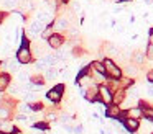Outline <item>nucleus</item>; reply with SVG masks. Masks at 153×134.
<instances>
[{
  "label": "nucleus",
  "instance_id": "nucleus-1",
  "mask_svg": "<svg viewBox=\"0 0 153 134\" xmlns=\"http://www.w3.org/2000/svg\"><path fill=\"white\" fill-rule=\"evenodd\" d=\"M102 62H104V65H105V74H107V77L115 78V80H120V78H122V70H120V67L112 61V59L105 57Z\"/></svg>",
  "mask_w": 153,
  "mask_h": 134
},
{
  "label": "nucleus",
  "instance_id": "nucleus-2",
  "mask_svg": "<svg viewBox=\"0 0 153 134\" xmlns=\"http://www.w3.org/2000/svg\"><path fill=\"white\" fill-rule=\"evenodd\" d=\"M97 101H100L102 105H110L114 101V90L109 87V85H99V98Z\"/></svg>",
  "mask_w": 153,
  "mask_h": 134
},
{
  "label": "nucleus",
  "instance_id": "nucleus-3",
  "mask_svg": "<svg viewBox=\"0 0 153 134\" xmlns=\"http://www.w3.org/2000/svg\"><path fill=\"white\" fill-rule=\"evenodd\" d=\"M17 61L20 62V64H30L31 61H33V54H31V49L30 46H20V48L17 49Z\"/></svg>",
  "mask_w": 153,
  "mask_h": 134
},
{
  "label": "nucleus",
  "instance_id": "nucleus-4",
  "mask_svg": "<svg viewBox=\"0 0 153 134\" xmlns=\"http://www.w3.org/2000/svg\"><path fill=\"white\" fill-rule=\"evenodd\" d=\"M63 93H64V85L59 83V85H56V87H53L51 90H48L46 98L51 103H59L61 98H63Z\"/></svg>",
  "mask_w": 153,
  "mask_h": 134
},
{
  "label": "nucleus",
  "instance_id": "nucleus-5",
  "mask_svg": "<svg viewBox=\"0 0 153 134\" xmlns=\"http://www.w3.org/2000/svg\"><path fill=\"white\" fill-rule=\"evenodd\" d=\"M122 114H123L122 108H120L119 105H115V103H110L109 106L105 108V116L109 118V119H120Z\"/></svg>",
  "mask_w": 153,
  "mask_h": 134
},
{
  "label": "nucleus",
  "instance_id": "nucleus-6",
  "mask_svg": "<svg viewBox=\"0 0 153 134\" xmlns=\"http://www.w3.org/2000/svg\"><path fill=\"white\" fill-rule=\"evenodd\" d=\"M122 124H123V127L132 134H135L140 127V121L133 119V118H122Z\"/></svg>",
  "mask_w": 153,
  "mask_h": 134
},
{
  "label": "nucleus",
  "instance_id": "nucleus-7",
  "mask_svg": "<svg viewBox=\"0 0 153 134\" xmlns=\"http://www.w3.org/2000/svg\"><path fill=\"white\" fill-rule=\"evenodd\" d=\"M84 98H86L87 101H91V103H94V101H97V98H99V87H96V85H91V87L86 88V93H84Z\"/></svg>",
  "mask_w": 153,
  "mask_h": 134
},
{
  "label": "nucleus",
  "instance_id": "nucleus-8",
  "mask_svg": "<svg viewBox=\"0 0 153 134\" xmlns=\"http://www.w3.org/2000/svg\"><path fill=\"white\" fill-rule=\"evenodd\" d=\"M142 116H143V113H142V108L140 106L128 108V110L123 111V114H122V118H133V119H140ZM122 118H120V119H122Z\"/></svg>",
  "mask_w": 153,
  "mask_h": 134
},
{
  "label": "nucleus",
  "instance_id": "nucleus-9",
  "mask_svg": "<svg viewBox=\"0 0 153 134\" xmlns=\"http://www.w3.org/2000/svg\"><path fill=\"white\" fill-rule=\"evenodd\" d=\"M48 44L51 46V49H59L61 46L64 44V38H63V34H59V33H54V34L51 36L50 39H48Z\"/></svg>",
  "mask_w": 153,
  "mask_h": 134
},
{
  "label": "nucleus",
  "instance_id": "nucleus-10",
  "mask_svg": "<svg viewBox=\"0 0 153 134\" xmlns=\"http://www.w3.org/2000/svg\"><path fill=\"white\" fill-rule=\"evenodd\" d=\"M54 29H58V31H66V29H69V20L66 18V16H59V18L54 20Z\"/></svg>",
  "mask_w": 153,
  "mask_h": 134
},
{
  "label": "nucleus",
  "instance_id": "nucleus-11",
  "mask_svg": "<svg viewBox=\"0 0 153 134\" xmlns=\"http://www.w3.org/2000/svg\"><path fill=\"white\" fill-rule=\"evenodd\" d=\"M127 98V92H125V88H117L115 92H114V101L112 103H115V105H120L123 100Z\"/></svg>",
  "mask_w": 153,
  "mask_h": 134
},
{
  "label": "nucleus",
  "instance_id": "nucleus-12",
  "mask_svg": "<svg viewBox=\"0 0 153 134\" xmlns=\"http://www.w3.org/2000/svg\"><path fill=\"white\" fill-rule=\"evenodd\" d=\"M10 75L7 74V72H0V92H5L8 88V85H10Z\"/></svg>",
  "mask_w": 153,
  "mask_h": 134
},
{
  "label": "nucleus",
  "instance_id": "nucleus-13",
  "mask_svg": "<svg viewBox=\"0 0 153 134\" xmlns=\"http://www.w3.org/2000/svg\"><path fill=\"white\" fill-rule=\"evenodd\" d=\"M12 113H13V111H12L10 108L4 106V105H0V119H2V121H10Z\"/></svg>",
  "mask_w": 153,
  "mask_h": 134
},
{
  "label": "nucleus",
  "instance_id": "nucleus-14",
  "mask_svg": "<svg viewBox=\"0 0 153 134\" xmlns=\"http://www.w3.org/2000/svg\"><path fill=\"white\" fill-rule=\"evenodd\" d=\"M30 82L31 83H35V85H38V87H43L45 83H46V78H45V75H38V74H35V75H31L30 77Z\"/></svg>",
  "mask_w": 153,
  "mask_h": 134
},
{
  "label": "nucleus",
  "instance_id": "nucleus-15",
  "mask_svg": "<svg viewBox=\"0 0 153 134\" xmlns=\"http://www.w3.org/2000/svg\"><path fill=\"white\" fill-rule=\"evenodd\" d=\"M53 34H54V25H46V28H45L43 33H41V38H43L45 41H48Z\"/></svg>",
  "mask_w": 153,
  "mask_h": 134
},
{
  "label": "nucleus",
  "instance_id": "nucleus-16",
  "mask_svg": "<svg viewBox=\"0 0 153 134\" xmlns=\"http://www.w3.org/2000/svg\"><path fill=\"white\" fill-rule=\"evenodd\" d=\"M145 57H146V56L143 54V52H140V51H135V52L132 54V61L135 62V64H138V65H142V64H143Z\"/></svg>",
  "mask_w": 153,
  "mask_h": 134
},
{
  "label": "nucleus",
  "instance_id": "nucleus-17",
  "mask_svg": "<svg viewBox=\"0 0 153 134\" xmlns=\"http://www.w3.org/2000/svg\"><path fill=\"white\" fill-rule=\"evenodd\" d=\"M142 113H143V118L150 123H153V106H145L142 108Z\"/></svg>",
  "mask_w": 153,
  "mask_h": 134
},
{
  "label": "nucleus",
  "instance_id": "nucleus-18",
  "mask_svg": "<svg viewBox=\"0 0 153 134\" xmlns=\"http://www.w3.org/2000/svg\"><path fill=\"white\" fill-rule=\"evenodd\" d=\"M91 69H94V70L100 72V74H105V65H104V62H99V61L91 62ZM105 75H107V74H105Z\"/></svg>",
  "mask_w": 153,
  "mask_h": 134
},
{
  "label": "nucleus",
  "instance_id": "nucleus-19",
  "mask_svg": "<svg viewBox=\"0 0 153 134\" xmlns=\"http://www.w3.org/2000/svg\"><path fill=\"white\" fill-rule=\"evenodd\" d=\"M56 75H58L56 67H48L46 70H45V78H46V80H51V78H54Z\"/></svg>",
  "mask_w": 153,
  "mask_h": 134
},
{
  "label": "nucleus",
  "instance_id": "nucleus-20",
  "mask_svg": "<svg viewBox=\"0 0 153 134\" xmlns=\"http://www.w3.org/2000/svg\"><path fill=\"white\" fill-rule=\"evenodd\" d=\"M119 85H120V88H128L133 85V80L130 77H125V78H122V80H119Z\"/></svg>",
  "mask_w": 153,
  "mask_h": 134
},
{
  "label": "nucleus",
  "instance_id": "nucleus-21",
  "mask_svg": "<svg viewBox=\"0 0 153 134\" xmlns=\"http://www.w3.org/2000/svg\"><path fill=\"white\" fill-rule=\"evenodd\" d=\"M30 105H31V111H43L45 110V105L41 101H33Z\"/></svg>",
  "mask_w": 153,
  "mask_h": 134
},
{
  "label": "nucleus",
  "instance_id": "nucleus-22",
  "mask_svg": "<svg viewBox=\"0 0 153 134\" xmlns=\"http://www.w3.org/2000/svg\"><path fill=\"white\" fill-rule=\"evenodd\" d=\"M18 110H20V113H23V114H28V113L31 111V105H30V103H22Z\"/></svg>",
  "mask_w": 153,
  "mask_h": 134
},
{
  "label": "nucleus",
  "instance_id": "nucleus-23",
  "mask_svg": "<svg viewBox=\"0 0 153 134\" xmlns=\"http://www.w3.org/2000/svg\"><path fill=\"white\" fill-rule=\"evenodd\" d=\"M145 56H146V59H150V61H153V44H152V42H148V46H146Z\"/></svg>",
  "mask_w": 153,
  "mask_h": 134
},
{
  "label": "nucleus",
  "instance_id": "nucleus-24",
  "mask_svg": "<svg viewBox=\"0 0 153 134\" xmlns=\"http://www.w3.org/2000/svg\"><path fill=\"white\" fill-rule=\"evenodd\" d=\"M33 127H36V129H41V131H46V129H48V124L45 123V121H40V123L36 121V123L33 124Z\"/></svg>",
  "mask_w": 153,
  "mask_h": 134
},
{
  "label": "nucleus",
  "instance_id": "nucleus-25",
  "mask_svg": "<svg viewBox=\"0 0 153 134\" xmlns=\"http://www.w3.org/2000/svg\"><path fill=\"white\" fill-rule=\"evenodd\" d=\"M17 119H18V121H20V123H28V119H30V118H28V116H27V114H23V113H20V114H18V116H17Z\"/></svg>",
  "mask_w": 153,
  "mask_h": 134
},
{
  "label": "nucleus",
  "instance_id": "nucleus-26",
  "mask_svg": "<svg viewBox=\"0 0 153 134\" xmlns=\"http://www.w3.org/2000/svg\"><path fill=\"white\" fill-rule=\"evenodd\" d=\"M127 74H128V75H135L137 74L135 65H128V67H127Z\"/></svg>",
  "mask_w": 153,
  "mask_h": 134
},
{
  "label": "nucleus",
  "instance_id": "nucleus-27",
  "mask_svg": "<svg viewBox=\"0 0 153 134\" xmlns=\"http://www.w3.org/2000/svg\"><path fill=\"white\" fill-rule=\"evenodd\" d=\"M146 80H148L150 83H153V69H150V70L146 72Z\"/></svg>",
  "mask_w": 153,
  "mask_h": 134
},
{
  "label": "nucleus",
  "instance_id": "nucleus-28",
  "mask_svg": "<svg viewBox=\"0 0 153 134\" xmlns=\"http://www.w3.org/2000/svg\"><path fill=\"white\" fill-rule=\"evenodd\" d=\"M82 131H84L82 124H79V126H74V134H82Z\"/></svg>",
  "mask_w": 153,
  "mask_h": 134
},
{
  "label": "nucleus",
  "instance_id": "nucleus-29",
  "mask_svg": "<svg viewBox=\"0 0 153 134\" xmlns=\"http://www.w3.org/2000/svg\"><path fill=\"white\" fill-rule=\"evenodd\" d=\"M5 18H7V13H4V12H0V23L4 21Z\"/></svg>",
  "mask_w": 153,
  "mask_h": 134
},
{
  "label": "nucleus",
  "instance_id": "nucleus-30",
  "mask_svg": "<svg viewBox=\"0 0 153 134\" xmlns=\"http://www.w3.org/2000/svg\"><path fill=\"white\" fill-rule=\"evenodd\" d=\"M73 8H74V10H79V8H81V5H79L77 2H74V3H73Z\"/></svg>",
  "mask_w": 153,
  "mask_h": 134
},
{
  "label": "nucleus",
  "instance_id": "nucleus-31",
  "mask_svg": "<svg viewBox=\"0 0 153 134\" xmlns=\"http://www.w3.org/2000/svg\"><path fill=\"white\" fill-rule=\"evenodd\" d=\"M148 39H150V42L153 44V31H150V38H148Z\"/></svg>",
  "mask_w": 153,
  "mask_h": 134
},
{
  "label": "nucleus",
  "instance_id": "nucleus-32",
  "mask_svg": "<svg viewBox=\"0 0 153 134\" xmlns=\"http://www.w3.org/2000/svg\"><path fill=\"white\" fill-rule=\"evenodd\" d=\"M145 3H146V5H152V3H153V0H145Z\"/></svg>",
  "mask_w": 153,
  "mask_h": 134
},
{
  "label": "nucleus",
  "instance_id": "nucleus-33",
  "mask_svg": "<svg viewBox=\"0 0 153 134\" xmlns=\"http://www.w3.org/2000/svg\"><path fill=\"white\" fill-rule=\"evenodd\" d=\"M61 2H63V3H68V0H61Z\"/></svg>",
  "mask_w": 153,
  "mask_h": 134
},
{
  "label": "nucleus",
  "instance_id": "nucleus-34",
  "mask_svg": "<svg viewBox=\"0 0 153 134\" xmlns=\"http://www.w3.org/2000/svg\"><path fill=\"white\" fill-rule=\"evenodd\" d=\"M152 31H153V28H152Z\"/></svg>",
  "mask_w": 153,
  "mask_h": 134
}]
</instances>
